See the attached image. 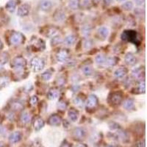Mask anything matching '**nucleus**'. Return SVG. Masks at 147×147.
I'll return each instance as SVG.
<instances>
[{"label":"nucleus","mask_w":147,"mask_h":147,"mask_svg":"<svg viewBox=\"0 0 147 147\" xmlns=\"http://www.w3.org/2000/svg\"><path fill=\"white\" fill-rule=\"evenodd\" d=\"M60 90L57 88H52L50 90H49L48 94H47V97L50 100H55V99H57L60 96Z\"/></svg>","instance_id":"14"},{"label":"nucleus","mask_w":147,"mask_h":147,"mask_svg":"<svg viewBox=\"0 0 147 147\" xmlns=\"http://www.w3.org/2000/svg\"><path fill=\"white\" fill-rule=\"evenodd\" d=\"M106 58L107 57H105V55H98L96 57V62L99 65L101 66H105V62H106Z\"/></svg>","instance_id":"26"},{"label":"nucleus","mask_w":147,"mask_h":147,"mask_svg":"<svg viewBox=\"0 0 147 147\" xmlns=\"http://www.w3.org/2000/svg\"><path fill=\"white\" fill-rule=\"evenodd\" d=\"M104 1H105V3L106 4V5H110V2H111V0H104Z\"/></svg>","instance_id":"46"},{"label":"nucleus","mask_w":147,"mask_h":147,"mask_svg":"<svg viewBox=\"0 0 147 147\" xmlns=\"http://www.w3.org/2000/svg\"><path fill=\"white\" fill-rule=\"evenodd\" d=\"M93 46V42L91 41L89 39H87V40H85V42H84V47H85V49H90Z\"/></svg>","instance_id":"39"},{"label":"nucleus","mask_w":147,"mask_h":147,"mask_svg":"<svg viewBox=\"0 0 147 147\" xmlns=\"http://www.w3.org/2000/svg\"><path fill=\"white\" fill-rule=\"evenodd\" d=\"M77 147H88V146H87V145H85V144H79V145H77Z\"/></svg>","instance_id":"45"},{"label":"nucleus","mask_w":147,"mask_h":147,"mask_svg":"<svg viewBox=\"0 0 147 147\" xmlns=\"http://www.w3.org/2000/svg\"><path fill=\"white\" fill-rule=\"evenodd\" d=\"M74 137L77 140H82L86 136V132L83 128L81 127H77L74 129L73 131Z\"/></svg>","instance_id":"10"},{"label":"nucleus","mask_w":147,"mask_h":147,"mask_svg":"<svg viewBox=\"0 0 147 147\" xmlns=\"http://www.w3.org/2000/svg\"><path fill=\"white\" fill-rule=\"evenodd\" d=\"M22 138V135L20 132H14L12 134H10V137H9V140L12 144H16L19 142Z\"/></svg>","instance_id":"15"},{"label":"nucleus","mask_w":147,"mask_h":147,"mask_svg":"<svg viewBox=\"0 0 147 147\" xmlns=\"http://www.w3.org/2000/svg\"><path fill=\"white\" fill-rule=\"evenodd\" d=\"M25 37L19 32H12L10 36V42L13 45H20L24 41Z\"/></svg>","instance_id":"5"},{"label":"nucleus","mask_w":147,"mask_h":147,"mask_svg":"<svg viewBox=\"0 0 147 147\" xmlns=\"http://www.w3.org/2000/svg\"><path fill=\"white\" fill-rule=\"evenodd\" d=\"M136 2H137L138 5H143V4L144 3V0H136Z\"/></svg>","instance_id":"44"},{"label":"nucleus","mask_w":147,"mask_h":147,"mask_svg":"<svg viewBox=\"0 0 147 147\" xmlns=\"http://www.w3.org/2000/svg\"><path fill=\"white\" fill-rule=\"evenodd\" d=\"M82 31V35L85 37H88L91 34L92 27L89 24H84L81 29Z\"/></svg>","instance_id":"22"},{"label":"nucleus","mask_w":147,"mask_h":147,"mask_svg":"<svg viewBox=\"0 0 147 147\" xmlns=\"http://www.w3.org/2000/svg\"><path fill=\"white\" fill-rule=\"evenodd\" d=\"M90 3V0H82V6H83V7H88Z\"/></svg>","instance_id":"43"},{"label":"nucleus","mask_w":147,"mask_h":147,"mask_svg":"<svg viewBox=\"0 0 147 147\" xmlns=\"http://www.w3.org/2000/svg\"><path fill=\"white\" fill-rule=\"evenodd\" d=\"M96 1H97V2H99V1H100V0H96Z\"/></svg>","instance_id":"54"},{"label":"nucleus","mask_w":147,"mask_h":147,"mask_svg":"<svg viewBox=\"0 0 147 147\" xmlns=\"http://www.w3.org/2000/svg\"><path fill=\"white\" fill-rule=\"evenodd\" d=\"M10 82V78L7 76H0V87H5Z\"/></svg>","instance_id":"30"},{"label":"nucleus","mask_w":147,"mask_h":147,"mask_svg":"<svg viewBox=\"0 0 147 147\" xmlns=\"http://www.w3.org/2000/svg\"><path fill=\"white\" fill-rule=\"evenodd\" d=\"M11 66L17 71H21L27 66V60L22 56H16L12 60Z\"/></svg>","instance_id":"2"},{"label":"nucleus","mask_w":147,"mask_h":147,"mask_svg":"<svg viewBox=\"0 0 147 147\" xmlns=\"http://www.w3.org/2000/svg\"><path fill=\"white\" fill-rule=\"evenodd\" d=\"M68 115H69V119H70L71 121H77L79 119L78 110H77L76 109L74 108L70 109V110H69V112H68Z\"/></svg>","instance_id":"18"},{"label":"nucleus","mask_w":147,"mask_h":147,"mask_svg":"<svg viewBox=\"0 0 147 147\" xmlns=\"http://www.w3.org/2000/svg\"><path fill=\"white\" fill-rule=\"evenodd\" d=\"M4 145L2 142H0V147H3Z\"/></svg>","instance_id":"50"},{"label":"nucleus","mask_w":147,"mask_h":147,"mask_svg":"<svg viewBox=\"0 0 147 147\" xmlns=\"http://www.w3.org/2000/svg\"><path fill=\"white\" fill-rule=\"evenodd\" d=\"M32 47L36 51H42L45 49V43L41 39H36L32 44Z\"/></svg>","instance_id":"16"},{"label":"nucleus","mask_w":147,"mask_h":147,"mask_svg":"<svg viewBox=\"0 0 147 147\" xmlns=\"http://www.w3.org/2000/svg\"><path fill=\"white\" fill-rule=\"evenodd\" d=\"M60 43H62V38L60 36H57V35L53 37L52 39V41H51V44H52V46H56L57 44H60Z\"/></svg>","instance_id":"36"},{"label":"nucleus","mask_w":147,"mask_h":147,"mask_svg":"<svg viewBox=\"0 0 147 147\" xmlns=\"http://www.w3.org/2000/svg\"><path fill=\"white\" fill-rule=\"evenodd\" d=\"M45 66V60L41 57H34L30 60V67L33 71L38 72Z\"/></svg>","instance_id":"3"},{"label":"nucleus","mask_w":147,"mask_h":147,"mask_svg":"<svg viewBox=\"0 0 147 147\" xmlns=\"http://www.w3.org/2000/svg\"><path fill=\"white\" fill-rule=\"evenodd\" d=\"M145 75V69L144 67H139L138 69L133 70L132 72V76L134 79L136 80H140Z\"/></svg>","instance_id":"11"},{"label":"nucleus","mask_w":147,"mask_h":147,"mask_svg":"<svg viewBox=\"0 0 147 147\" xmlns=\"http://www.w3.org/2000/svg\"><path fill=\"white\" fill-rule=\"evenodd\" d=\"M70 57V52L68 49H60L56 55V58L58 62L64 63L66 62Z\"/></svg>","instance_id":"6"},{"label":"nucleus","mask_w":147,"mask_h":147,"mask_svg":"<svg viewBox=\"0 0 147 147\" xmlns=\"http://www.w3.org/2000/svg\"><path fill=\"white\" fill-rule=\"evenodd\" d=\"M44 121L40 117H36L32 121V126L35 131L40 130L43 127H44Z\"/></svg>","instance_id":"13"},{"label":"nucleus","mask_w":147,"mask_h":147,"mask_svg":"<svg viewBox=\"0 0 147 147\" xmlns=\"http://www.w3.org/2000/svg\"><path fill=\"white\" fill-rule=\"evenodd\" d=\"M117 62H118V59L116 58V57H107V58H106L105 66L106 67L114 66L115 65H116Z\"/></svg>","instance_id":"24"},{"label":"nucleus","mask_w":147,"mask_h":147,"mask_svg":"<svg viewBox=\"0 0 147 147\" xmlns=\"http://www.w3.org/2000/svg\"><path fill=\"white\" fill-rule=\"evenodd\" d=\"M40 7L42 10L47 11L52 7V2L49 0H42L40 3Z\"/></svg>","instance_id":"21"},{"label":"nucleus","mask_w":147,"mask_h":147,"mask_svg":"<svg viewBox=\"0 0 147 147\" xmlns=\"http://www.w3.org/2000/svg\"><path fill=\"white\" fill-rule=\"evenodd\" d=\"M65 82V79L63 78V77H60V78L57 80V83H58V85H63Z\"/></svg>","instance_id":"41"},{"label":"nucleus","mask_w":147,"mask_h":147,"mask_svg":"<svg viewBox=\"0 0 147 147\" xmlns=\"http://www.w3.org/2000/svg\"><path fill=\"white\" fill-rule=\"evenodd\" d=\"M16 2L15 0H9L5 5L6 10L10 13H13L16 10Z\"/></svg>","instance_id":"20"},{"label":"nucleus","mask_w":147,"mask_h":147,"mask_svg":"<svg viewBox=\"0 0 147 147\" xmlns=\"http://www.w3.org/2000/svg\"><path fill=\"white\" fill-rule=\"evenodd\" d=\"M127 74V69L124 67H120L114 72V75L117 79H123Z\"/></svg>","instance_id":"17"},{"label":"nucleus","mask_w":147,"mask_h":147,"mask_svg":"<svg viewBox=\"0 0 147 147\" xmlns=\"http://www.w3.org/2000/svg\"><path fill=\"white\" fill-rule=\"evenodd\" d=\"M109 31L108 29L105 27H102L98 30V34H99V37L102 38L103 39L106 38L108 35Z\"/></svg>","instance_id":"29"},{"label":"nucleus","mask_w":147,"mask_h":147,"mask_svg":"<svg viewBox=\"0 0 147 147\" xmlns=\"http://www.w3.org/2000/svg\"><path fill=\"white\" fill-rule=\"evenodd\" d=\"M82 72H83L84 75L87 76V77H90L93 75V69L89 65H85V66L82 67Z\"/></svg>","instance_id":"31"},{"label":"nucleus","mask_w":147,"mask_h":147,"mask_svg":"<svg viewBox=\"0 0 147 147\" xmlns=\"http://www.w3.org/2000/svg\"><path fill=\"white\" fill-rule=\"evenodd\" d=\"M30 6L28 4H23L18 7L17 10V15L20 17L27 16L30 13Z\"/></svg>","instance_id":"8"},{"label":"nucleus","mask_w":147,"mask_h":147,"mask_svg":"<svg viewBox=\"0 0 147 147\" xmlns=\"http://www.w3.org/2000/svg\"><path fill=\"white\" fill-rule=\"evenodd\" d=\"M49 124H50L51 126H54V127H58L62 123V119L60 115H57V114H53L49 118L48 120Z\"/></svg>","instance_id":"9"},{"label":"nucleus","mask_w":147,"mask_h":147,"mask_svg":"<svg viewBox=\"0 0 147 147\" xmlns=\"http://www.w3.org/2000/svg\"><path fill=\"white\" fill-rule=\"evenodd\" d=\"M137 147H146V143L145 140H140L139 142H138Z\"/></svg>","instance_id":"42"},{"label":"nucleus","mask_w":147,"mask_h":147,"mask_svg":"<svg viewBox=\"0 0 147 147\" xmlns=\"http://www.w3.org/2000/svg\"><path fill=\"white\" fill-rule=\"evenodd\" d=\"M123 107L127 110H132L135 109V101L132 99H127L123 102Z\"/></svg>","instance_id":"19"},{"label":"nucleus","mask_w":147,"mask_h":147,"mask_svg":"<svg viewBox=\"0 0 147 147\" xmlns=\"http://www.w3.org/2000/svg\"><path fill=\"white\" fill-rule=\"evenodd\" d=\"M123 100V94L120 91H115L112 93L109 96L108 101L110 105L114 106L119 105Z\"/></svg>","instance_id":"4"},{"label":"nucleus","mask_w":147,"mask_h":147,"mask_svg":"<svg viewBox=\"0 0 147 147\" xmlns=\"http://www.w3.org/2000/svg\"><path fill=\"white\" fill-rule=\"evenodd\" d=\"M117 1H119V2H124L125 0H117Z\"/></svg>","instance_id":"51"},{"label":"nucleus","mask_w":147,"mask_h":147,"mask_svg":"<svg viewBox=\"0 0 147 147\" xmlns=\"http://www.w3.org/2000/svg\"><path fill=\"white\" fill-rule=\"evenodd\" d=\"M108 147H115V146H112V145H111V146H109Z\"/></svg>","instance_id":"53"},{"label":"nucleus","mask_w":147,"mask_h":147,"mask_svg":"<svg viewBox=\"0 0 147 147\" xmlns=\"http://www.w3.org/2000/svg\"><path fill=\"white\" fill-rule=\"evenodd\" d=\"M121 39L125 41L131 42L133 44H138L139 40L138 38V34L136 31L132 30H127L121 34Z\"/></svg>","instance_id":"1"},{"label":"nucleus","mask_w":147,"mask_h":147,"mask_svg":"<svg viewBox=\"0 0 147 147\" xmlns=\"http://www.w3.org/2000/svg\"><path fill=\"white\" fill-rule=\"evenodd\" d=\"M10 106H11L12 110H16V111H18V110H21L22 109H23L24 107L23 103L18 100L13 101V102L11 103V105Z\"/></svg>","instance_id":"25"},{"label":"nucleus","mask_w":147,"mask_h":147,"mask_svg":"<svg viewBox=\"0 0 147 147\" xmlns=\"http://www.w3.org/2000/svg\"><path fill=\"white\" fill-rule=\"evenodd\" d=\"M1 122H2V117L0 116V124H1Z\"/></svg>","instance_id":"52"},{"label":"nucleus","mask_w":147,"mask_h":147,"mask_svg":"<svg viewBox=\"0 0 147 147\" xmlns=\"http://www.w3.org/2000/svg\"><path fill=\"white\" fill-rule=\"evenodd\" d=\"M98 105V98L94 94H91L88 96V98L86 100L85 102V105H86V108L89 109V110H92L94 109Z\"/></svg>","instance_id":"7"},{"label":"nucleus","mask_w":147,"mask_h":147,"mask_svg":"<svg viewBox=\"0 0 147 147\" xmlns=\"http://www.w3.org/2000/svg\"><path fill=\"white\" fill-rule=\"evenodd\" d=\"M53 72H54V69H48V70L46 71L45 72H44V73L41 74L42 79H43L44 81L49 80L52 78V74H53Z\"/></svg>","instance_id":"28"},{"label":"nucleus","mask_w":147,"mask_h":147,"mask_svg":"<svg viewBox=\"0 0 147 147\" xmlns=\"http://www.w3.org/2000/svg\"><path fill=\"white\" fill-rule=\"evenodd\" d=\"M76 40H77V38L74 35H69L68 36L65 37V40H64V42L67 45L69 46H72L73 44H75Z\"/></svg>","instance_id":"27"},{"label":"nucleus","mask_w":147,"mask_h":147,"mask_svg":"<svg viewBox=\"0 0 147 147\" xmlns=\"http://www.w3.org/2000/svg\"><path fill=\"white\" fill-rule=\"evenodd\" d=\"M121 7L125 10H130L133 8V4L131 2H127L121 5Z\"/></svg>","instance_id":"37"},{"label":"nucleus","mask_w":147,"mask_h":147,"mask_svg":"<svg viewBox=\"0 0 147 147\" xmlns=\"http://www.w3.org/2000/svg\"><path fill=\"white\" fill-rule=\"evenodd\" d=\"M2 68H3V67H2V63H0V71L2 70Z\"/></svg>","instance_id":"49"},{"label":"nucleus","mask_w":147,"mask_h":147,"mask_svg":"<svg viewBox=\"0 0 147 147\" xmlns=\"http://www.w3.org/2000/svg\"><path fill=\"white\" fill-rule=\"evenodd\" d=\"M124 61H125L126 63L129 65H135L137 63V57L135 56V55H133L132 53H127L125 55V57H124Z\"/></svg>","instance_id":"12"},{"label":"nucleus","mask_w":147,"mask_h":147,"mask_svg":"<svg viewBox=\"0 0 147 147\" xmlns=\"http://www.w3.org/2000/svg\"><path fill=\"white\" fill-rule=\"evenodd\" d=\"M2 41H1V40H0V49L2 48Z\"/></svg>","instance_id":"48"},{"label":"nucleus","mask_w":147,"mask_h":147,"mask_svg":"<svg viewBox=\"0 0 147 147\" xmlns=\"http://www.w3.org/2000/svg\"><path fill=\"white\" fill-rule=\"evenodd\" d=\"M20 121L23 124H27L31 121V116L27 112H24L20 117Z\"/></svg>","instance_id":"23"},{"label":"nucleus","mask_w":147,"mask_h":147,"mask_svg":"<svg viewBox=\"0 0 147 147\" xmlns=\"http://www.w3.org/2000/svg\"><path fill=\"white\" fill-rule=\"evenodd\" d=\"M38 102V97H37L36 96H33L31 97V99H30V104H31L32 106L36 105Z\"/></svg>","instance_id":"40"},{"label":"nucleus","mask_w":147,"mask_h":147,"mask_svg":"<svg viewBox=\"0 0 147 147\" xmlns=\"http://www.w3.org/2000/svg\"><path fill=\"white\" fill-rule=\"evenodd\" d=\"M74 102L76 105L79 106V107H82L83 105V100L80 99V97H76L74 100Z\"/></svg>","instance_id":"38"},{"label":"nucleus","mask_w":147,"mask_h":147,"mask_svg":"<svg viewBox=\"0 0 147 147\" xmlns=\"http://www.w3.org/2000/svg\"><path fill=\"white\" fill-rule=\"evenodd\" d=\"M61 147H71V146L69 145V144H63Z\"/></svg>","instance_id":"47"},{"label":"nucleus","mask_w":147,"mask_h":147,"mask_svg":"<svg viewBox=\"0 0 147 147\" xmlns=\"http://www.w3.org/2000/svg\"><path fill=\"white\" fill-rule=\"evenodd\" d=\"M80 6V1L79 0H69V7L73 10H77Z\"/></svg>","instance_id":"32"},{"label":"nucleus","mask_w":147,"mask_h":147,"mask_svg":"<svg viewBox=\"0 0 147 147\" xmlns=\"http://www.w3.org/2000/svg\"><path fill=\"white\" fill-rule=\"evenodd\" d=\"M138 90V92L140 93V94H144L146 92V82H145V80H142L140 81V82H139L138 85V88H137Z\"/></svg>","instance_id":"34"},{"label":"nucleus","mask_w":147,"mask_h":147,"mask_svg":"<svg viewBox=\"0 0 147 147\" xmlns=\"http://www.w3.org/2000/svg\"><path fill=\"white\" fill-rule=\"evenodd\" d=\"M55 18L57 22H62L65 18V14L62 11H57V13H55Z\"/></svg>","instance_id":"33"},{"label":"nucleus","mask_w":147,"mask_h":147,"mask_svg":"<svg viewBox=\"0 0 147 147\" xmlns=\"http://www.w3.org/2000/svg\"><path fill=\"white\" fill-rule=\"evenodd\" d=\"M67 106H68V104L63 99H60L57 103V108L60 110H65L67 108Z\"/></svg>","instance_id":"35"}]
</instances>
